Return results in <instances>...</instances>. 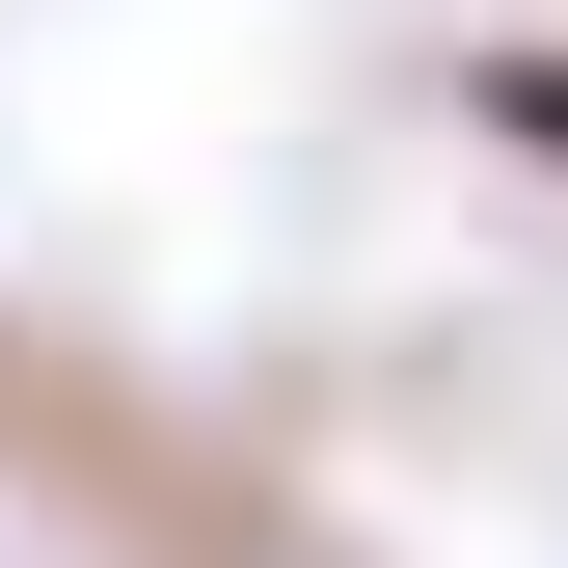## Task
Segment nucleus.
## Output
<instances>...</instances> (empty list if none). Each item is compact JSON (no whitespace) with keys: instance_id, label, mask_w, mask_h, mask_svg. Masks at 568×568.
<instances>
[{"instance_id":"f257e3e1","label":"nucleus","mask_w":568,"mask_h":568,"mask_svg":"<svg viewBox=\"0 0 568 568\" xmlns=\"http://www.w3.org/2000/svg\"><path fill=\"white\" fill-rule=\"evenodd\" d=\"M487 109H515V135H541V163H568V54H515V82H487Z\"/></svg>"}]
</instances>
